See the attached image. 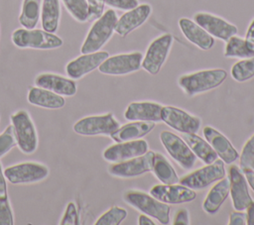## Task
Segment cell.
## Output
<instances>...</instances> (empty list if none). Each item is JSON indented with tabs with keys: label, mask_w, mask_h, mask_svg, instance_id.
<instances>
[{
	"label": "cell",
	"mask_w": 254,
	"mask_h": 225,
	"mask_svg": "<svg viewBox=\"0 0 254 225\" xmlns=\"http://www.w3.org/2000/svg\"><path fill=\"white\" fill-rule=\"evenodd\" d=\"M159 137L169 156L182 169L188 170L194 166L196 157L182 137L167 130L162 131Z\"/></svg>",
	"instance_id": "9"
},
{
	"label": "cell",
	"mask_w": 254,
	"mask_h": 225,
	"mask_svg": "<svg viewBox=\"0 0 254 225\" xmlns=\"http://www.w3.org/2000/svg\"><path fill=\"white\" fill-rule=\"evenodd\" d=\"M0 196H7V179L0 163Z\"/></svg>",
	"instance_id": "44"
},
{
	"label": "cell",
	"mask_w": 254,
	"mask_h": 225,
	"mask_svg": "<svg viewBox=\"0 0 254 225\" xmlns=\"http://www.w3.org/2000/svg\"><path fill=\"white\" fill-rule=\"evenodd\" d=\"M118 17L113 9H108L95 20L90 27L80 48L81 54H89L100 51L115 33Z\"/></svg>",
	"instance_id": "2"
},
{
	"label": "cell",
	"mask_w": 254,
	"mask_h": 225,
	"mask_svg": "<svg viewBox=\"0 0 254 225\" xmlns=\"http://www.w3.org/2000/svg\"><path fill=\"white\" fill-rule=\"evenodd\" d=\"M143 54L131 52L108 56L98 67L99 72L106 75H126L138 71L142 67Z\"/></svg>",
	"instance_id": "11"
},
{
	"label": "cell",
	"mask_w": 254,
	"mask_h": 225,
	"mask_svg": "<svg viewBox=\"0 0 254 225\" xmlns=\"http://www.w3.org/2000/svg\"><path fill=\"white\" fill-rule=\"evenodd\" d=\"M138 224L139 225H155V222L150 216L142 213L138 217Z\"/></svg>",
	"instance_id": "47"
},
{
	"label": "cell",
	"mask_w": 254,
	"mask_h": 225,
	"mask_svg": "<svg viewBox=\"0 0 254 225\" xmlns=\"http://www.w3.org/2000/svg\"><path fill=\"white\" fill-rule=\"evenodd\" d=\"M13 210L7 196H0V225H13Z\"/></svg>",
	"instance_id": "37"
},
{
	"label": "cell",
	"mask_w": 254,
	"mask_h": 225,
	"mask_svg": "<svg viewBox=\"0 0 254 225\" xmlns=\"http://www.w3.org/2000/svg\"><path fill=\"white\" fill-rule=\"evenodd\" d=\"M127 217V210L120 206H112L101 214L95 221V225H119Z\"/></svg>",
	"instance_id": "34"
},
{
	"label": "cell",
	"mask_w": 254,
	"mask_h": 225,
	"mask_svg": "<svg viewBox=\"0 0 254 225\" xmlns=\"http://www.w3.org/2000/svg\"><path fill=\"white\" fill-rule=\"evenodd\" d=\"M70 16L77 22L88 21L89 9L87 0H62Z\"/></svg>",
	"instance_id": "33"
},
{
	"label": "cell",
	"mask_w": 254,
	"mask_h": 225,
	"mask_svg": "<svg viewBox=\"0 0 254 225\" xmlns=\"http://www.w3.org/2000/svg\"><path fill=\"white\" fill-rule=\"evenodd\" d=\"M109 56L108 52L98 51L89 54H82L76 58L68 61L65 65V72L71 79H79L94 69Z\"/></svg>",
	"instance_id": "18"
},
{
	"label": "cell",
	"mask_w": 254,
	"mask_h": 225,
	"mask_svg": "<svg viewBox=\"0 0 254 225\" xmlns=\"http://www.w3.org/2000/svg\"><path fill=\"white\" fill-rule=\"evenodd\" d=\"M204 139L210 144L220 160L226 165H231L239 159L240 154L232 146L228 138L211 126H205L202 130Z\"/></svg>",
	"instance_id": "20"
},
{
	"label": "cell",
	"mask_w": 254,
	"mask_h": 225,
	"mask_svg": "<svg viewBox=\"0 0 254 225\" xmlns=\"http://www.w3.org/2000/svg\"><path fill=\"white\" fill-rule=\"evenodd\" d=\"M182 138L187 142L194 156L205 165L211 164L218 159L217 154L212 149L210 144L206 140L196 135V133L183 134Z\"/></svg>",
	"instance_id": "27"
},
{
	"label": "cell",
	"mask_w": 254,
	"mask_h": 225,
	"mask_svg": "<svg viewBox=\"0 0 254 225\" xmlns=\"http://www.w3.org/2000/svg\"><path fill=\"white\" fill-rule=\"evenodd\" d=\"M245 211H246V224L254 225V200H252V202L248 205Z\"/></svg>",
	"instance_id": "45"
},
{
	"label": "cell",
	"mask_w": 254,
	"mask_h": 225,
	"mask_svg": "<svg viewBox=\"0 0 254 225\" xmlns=\"http://www.w3.org/2000/svg\"><path fill=\"white\" fill-rule=\"evenodd\" d=\"M226 77L227 72L223 68H206L181 75L178 85L185 94L194 96L220 86Z\"/></svg>",
	"instance_id": "1"
},
{
	"label": "cell",
	"mask_w": 254,
	"mask_h": 225,
	"mask_svg": "<svg viewBox=\"0 0 254 225\" xmlns=\"http://www.w3.org/2000/svg\"><path fill=\"white\" fill-rule=\"evenodd\" d=\"M61 225H78L79 224V216L75 206V203L69 201L66 204L64 213L60 221Z\"/></svg>",
	"instance_id": "38"
},
{
	"label": "cell",
	"mask_w": 254,
	"mask_h": 225,
	"mask_svg": "<svg viewBox=\"0 0 254 225\" xmlns=\"http://www.w3.org/2000/svg\"><path fill=\"white\" fill-rule=\"evenodd\" d=\"M105 4L111 8L128 11L139 5L138 0H105Z\"/></svg>",
	"instance_id": "40"
},
{
	"label": "cell",
	"mask_w": 254,
	"mask_h": 225,
	"mask_svg": "<svg viewBox=\"0 0 254 225\" xmlns=\"http://www.w3.org/2000/svg\"><path fill=\"white\" fill-rule=\"evenodd\" d=\"M193 21L202 27L214 39H218L223 42H227L238 32V29L234 24L207 12L195 13Z\"/></svg>",
	"instance_id": "16"
},
{
	"label": "cell",
	"mask_w": 254,
	"mask_h": 225,
	"mask_svg": "<svg viewBox=\"0 0 254 225\" xmlns=\"http://www.w3.org/2000/svg\"><path fill=\"white\" fill-rule=\"evenodd\" d=\"M43 0H23L19 23L26 29H34L41 16Z\"/></svg>",
	"instance_id": "31"
},
{
	"label": "cell",
	"mask_w": 254,
	"mask_h": 225,
	"mask_svg": "<svg viewBox=\"0 0 254 225\" xmlns=\"http://www.w3.org/2000/svg\"><path fill=\"white\" fill-rule=\"evenodd\" d=\"M228 178L229 195L234 210L245 211L253 199L249 192V184L241 169L236 165H231L228 169Z\"/></svg>",
	"instance_id": "15"
},
{
	"label": "cell",
	"mask_w": 254,
	"mask_h": 225,
	"mask_svg": "<svg viewBox=\"0 0 254 225\" xmlns=\"http://www.w3.org/2000/svg\"><path fill=\"white\" fill-rule=\"evenodd\" d=\"M13 44L20 49L53 50L63 46V40L54 33L40 29L20 28L11 36Z\"/></svg>",
	"instance_id": "5"
},
{
	"label": "cell",
	"mask_w": 254,
	"mask_h": 225,
	"mask_svg": "<svg viewBox=\"0 0 254 225\" xmlns=\"http://www.w3.org/2000/svg\"><path fill=\"white\" fill-rule=\"evenodd\" d=\"M249 186L254 191V170L250 168H240Z\"/></svg>",
	"instance_id": "43"
},
{
	"label": "cell",
	"mask_w": 254,
	"mask_h": 225,
	"mask_svg": "<svg viewBox=\"0 0 254 225\" xmlns=\"http://www.w3.org/2000/svg\"><path fill=\"white\" fill-rule=\"evenodd\" d=\"M35 85L49 89L62 96H73L76 91V83L69 77H64L60 74L44 72L35 77Z\"/></svg>",
	"instance_id": "21"
},
{
	"label": "cell",
	"mask_w": 254,
	"mask_h": 225,
	"mask_svg": "<svg viewBox=\"0 0 254 225\" xmlns=\"http://www.w3.org/2000/svg\"><path fill=\"white\" fill-rule=\"evenodd\" d=\"M246 224V212L235 210L229 215L228 225H245Z\"/></svg>",
	"instance_id": "42"
},
{
	"label": "cell",
	"mask_w": 254,
	"mask_h": 225,
	"mask_svg": "<svg viewBox=\"0 0 254 225\" xmlns=\"http://www.w3.org/2000/svg\"><path fill=\"white\" fill-rule=\"evenodd\" d=\"M173 42V36L168 33L153 40L143 56L142 68L152 75L158 74L168 58Z\"/></svg>",
	"instance_id": "7"
},
{
	"label": "cell",
	"mask_w": 254,
	"mask_h": 225,
	"mask_svg": "<svg viewBox=\"0 0 254 225\" xmlns=\"http://www.w3.org/2000/svg\"><path fill=\"white\" fill-rule=\"evenodd\" d=\"M179 27L184 37L202 51H208L214 46V38L193 20L183 17L179 20Z\"/></svg>",
	"instance_id": "23"
},
{
	"label": "cell",
	"mask_w": 254,
	"mask_h": 225,
	"mask_svg": "<svg viewBox=\"0 0 254 225\" xmlns=\"http://www.w3.org/2000/svg\"><path fill=\"white\" fill-rule=\"evenodd\" d=\"M156 126L154 122H143V121H130L114 131L110 138L115 142H124L142 139L148 135Z\"/></svg>",
	"instance_id": "25"
},
{
	"label": "cell",
	"mask_w": 254,
	"mask_h": 225,
	"mask_svg": "<svg viewBox=\"0 0 254 225\" xmlns=\"http://www.w3.org/2000/svg\"><path fill=\"white\" fill-rule=\"evenodd\" d=\"M229 178L224 176L218 181L214 182L213 186L207 192L203 202L202 209L210 215H213L218 212L224 201L229 196Z\"/></svg>",
	"instance_id": "24"
},
{
	"label": "cell",
	"mask_w": 254,
	"mask_h": 225,
	"mask_svg": "<svg viewBox=\"0 0 254 225\" xmlns=\"http://www.w3.org/2000/svg\"><path fill=\"white\" fill-rule=\"evenodd\" d=\"M15 146H17L14 130L12 124L5 128L0 134V158L10 152Z\"/></svg>",
	"instance_id": "36"
},
{
	"label": "cell",
	"mask_w": 254,
	"mask_h": 225,
	"mask_svg": "<svg viewBox=\"0 0 254 225\" xmlns=\"http://www.w3.org/2000/svg\"><path fill=\"white\" fill-rule=\"evenodd\" d=\"M49 169L37 162H23L4 169L6 179L12 184H31L44 180L49 175Z\"/></svg>",
	"instance_id": "10"
},
{
	"label": "cell",
	"mask_w": 254,
	"mask_h": 225,
	"mask_svg": "<svg viewBox=\"0 0 254 225\" xmlns=\"http://www.w3.org/2000/svg\"><path fill=\"white\" fill-rule=\"evenodd\" d=\"M152 7L148 3L139 4L135 8L126 11L118 20L115 26V33L125 38L135 29L142 26L150 17Z\"/></svg>",
	"instance_id": "19"
},
{
	"label": "cell",
	"mask_w": 254,
	"mask_h": 225,
	"mask_svg": "<svg viewBox=\"0 0 254 225\" xmlns=\"http://www.w3.org/2000/svg\"><path fill=\"white\" fill-rule=\"evenodd\" d=\"M149 151V145L144 139L115 142L107 147L103 153V159L108 163L124 162L144 155Z\"/></svg>",
	"instance_id": "14"
},
{
	"label": "cell",
	"mask_w": 254,
	"mask_h": 225,
	"mask_svg": "<svg viewBox=\"0 0 254 225\" xmlns=\"http://www.w3.org/2000/svg\"><path fill=\"white\" fill-rule=\"evenodd\" d=\"M120 124L112 113L90 115L76 121L73 131L81 136H110Z\"/></svg>",
	"instance_id": "8"
},
{
	"label": "cell",
	"mask_w": 254,
	"mask_h": 225,
	"mask_svg": "<svg viewBox=\"0 0 254 225\" xmlns=\"http://www.w3.org/2000/svg\"><path fill=\"white\" fill-rule=\"evenodd\" d=\"M123 200L141 213L156 219L160 224L167 225L170 223V205L160 201L150 193L141 190H127L123 194Z\"/></svg>",
	"instance_id": "3"
},
{
	"label": "cell",
	"mask_w": 254,
	"mask_h": 225,
	"mask_svg": "<svg viewBox=\"0 0 254 225\" xmlns=\"http://www.w3.org/2000/svg\"><path fill=\"white\" fill-rule=\"evenodd\" d=\"M60 18V0H43L41 8V23L43 30L55 33L59 28Z\"/></svg>",
	"instance_id": "29"
},
{
	"label": "cell",
	"mask_w": 254,
	"mask_h": 225,
	"mask_svg": "<svg viewBox=\"0 0 254 225\" xmlns=\"http://www.w3.org/2000/svg\"><path fill=\"white\" fill-rule=\"evenodd\" d=\"M231 77L237 82H245L254 77V56L240 58L230 69Z\"/></svg>",
	"instance_id": "32"
},
{
	"label": "cell",
	"mask_w": 254,
	"mask_h": 225,
	"mask_svg": "<svg viewBox=\"0 0 254 225\" xmlns=\"http://www.w3.org/2000/svg\"><path fill=\"white\" fill-rule=\"evenodd\" d=\"M27 99L30 104L46 109H61L65 105L64 96L39 86L29 89Z\"/></svg>",
	"instance_id": "26"
},
{
	"label": "cell",
	"mask_w": 254,
	"mask_h": 225,
	"mask_svg": "<svg viewBox=\"0 0 254 225\" xmlns=\"http://www.w3.org/2000/svg\"><path fill=\"white\" fill-rule=\"evenodd\" d=\"M10 120L19 150L26 155L35 153L38 148L39 138L29 112L25 109L18 110L10 116Z\"/></svg>",
	"instance_id": "4"
},
{
	"label": "cell",
	"mask_w": 254,
	"mask_h": 225,
	"mask_svg": "<svg viewBox=\"0 0 254 225\" xmlns=\"http://www.w3.org/2000/svg\"><path fill=\"white\" fill-rule=\"evenodd\" d=\"M154 152L148 151L142 156L119 163H112L108 167V172L120 178H133L151 171Z\"/></svg>",
	"instance_id": "13"
},
{
	"label": "cell",
	"mask_w": 254,
	"mask_h": 225,
	"mask_svg": "<svg viewBox=\"0 0 254 225\" xmlns=\"http://www.w3.org/2000/svg\"><path fill=\"white\" fill-rule=\"evenodd\" d=\"M161 119L166 125L182 134L197 133L201 125V120L197 116L171 105L162 107Z\"/></svg>",
	"instance_id": "12"
},
{
	"label": "cell",
	"mask_w": 254,
	"mask_h": 225,
	"mask_svg": "<svg viewBox=\"0 0 254 225\" xmlns=\"http://www.w3.org/2000/svg\"><path fill=\"white\" fill-rule=\"evenodd\" d=\"M149 193L167 204L187 203L194 200L196 197V193L193 189L179 182L173 184H155L150 188Z\"/></svg>",
	"instance_id": "17"
},
{
	"label": "cell",
	"mask_w": 254,
	"mask_h": 225,
	"mask_svg": "<svg viewBox=\"0 0 254 225\" xmlns=\"http://www.w3.org/2000/svg\"><path fill=\"white\" fill-rule=\"evenodd\" d=\"M226 176L225 164L222 160L217 159L211 164L194 169L179 179V183L193 190L203 189L210 184Z\"/></svg>",
	"instance_id": "6"
},
{
	"label": "cell",
	"mask_w": 254,
	"mask_h": 225,
	"mask_svg": "<svg viewBox=\"0 0 254 225\" xmlns=\"http://www.w3.org/2000/svg\"><path fill=\"white\" fill-rule=\"evenodd\" d=\"M246 41H248L249 43H251L252 45H254V19L251 21V23L249 24L246 34H245V38Z\"/></svg>",
	"instance_id": "46"
},
{
	"label": "cell",
	"mask_w": 254,
	"mask_h": 225,
	"mask_svg": "<svg viewBox=\"0 0 254 225\" xmlns=\"http://www.w3.org/2000/svg\"><path fill=\"white\" fill-rule=\"evenodd\" d=\"M151 171L153 172L154 176L157 177V179L162 183L173 184L179 182L180 178L175 168L161 153H154Z\"/></svg>",
	"instance_id": "28"
},
{
	"label": "cell",
	"mask_w": 254,
	"mask_h": 225,
	"mask_svg": "<svg viewBox=\"0 0 254 225\" xmlns=\"http://www.w3.org/2000/svg\"><path fill=\"white\" fill-rule=\"evenodd\" d=\"M173 225H189L190 224V214L188 209L180 208L176 211L173 221Z\"/></svg>",
	"instance_id": "41"
},
{
	"label": "cell",
	"mask_w": 254,
	"mask_h": 225,
	"mask_svg": "<svg viewBox=\"0 0 254 225\" xmlns=\"http://www.w3.org/2000/svg\"><path fill=\"white\" fill-rule=\"evenodd\" d=\"M163 105L153 101L131 102L124 111V118L128 121L162 122L161 111Z\"/></svg>",
	"instance_id": "22"
},
{
	"label": "cell",
	"mask_w": 254,
	"mask_h": 225,
	"mask_svg": "<svg viewBox=\"0 0 254 225\" xmlns=\"http://www.w3.org/2000/svg\"><path fill=\"white\" fill-rule=\"evenodd\" d=\"M239 168H250L254 170V134L246 141L239 156Z\"/></svg>",
	"instance_id": "35"
},
{
	"label": "cell",
	"mask_w": 254,
	"mask_h": 225,
	"mask_svg": "<svg viewBox=\"0 0 254 225\" xmlns=\"http://www.w3.org/2000/svg\"><path fill=\"white\" fill-rule=\"evenodd\" d=\"M87 3L89 9L88 21L98 19L103 14L105 0H87Z\"/></svg>",
	"instance_id": "39"
},
{
	"label": "cell",
	"mask_w": 254,
	"mask_h": 225,
	"mask_svg": "<svg viewBox=\"0 0 254 225\" xmlns=\"http://www.w3.org/2000/svg\"><path fill=\"white\" fill-rule=\"evenodd\" d=\"M224 56L229 58H248L254 56V45L236 35L232 36L224 47Z\"/></svg>",
	"instance_id": "30"
}]
</instances>
